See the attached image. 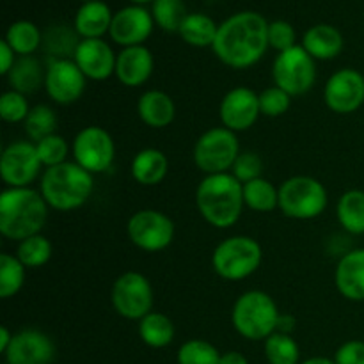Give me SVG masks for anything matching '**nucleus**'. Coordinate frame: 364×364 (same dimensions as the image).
Returning a JSON list of instances; mask_svg holds the SVG:
<instances>
[{
  "label": "nucleus",
  "mask_w": 364,
  "mask_h": 364,
  "mask_svg": "<svg viewBox=\"0 0 364 364\" xmlns=\"http://www.w3.org/2000/svg\"><path fill=\"white\" fill-rule=\"evenodd\" d=\"M137 114L142 123L149 128H166L176 117L174 100L160 89H149L142 92L137 102Z\"/></svg>",
  "instance_id": "22"
},
{
  "label": "nucleus",
  "mask_w": 364,
  "mask_h": 364,
  "mask_svg": "<svg viewBox=\"0 0 364 364\" xmlns=\"http://www.w3.org/2000/svg\"><path fill=\"white\" fill-rule=\"evenodd\" d=\"M212 50L226 66L247 70L269 50V21L256 11L231 14L219 25Z\"/></svg>",
  "instance_id": "1"
},
{
  "label": "nucleus",
  "mask_w": 364,
  "mask_h": 364,
  "mask_svg": "<svg viewBox=\"0 0 364 364\" xmlns=\"http://www.w3.org/2000/svg\"><path fill=\"white\" fill-rule=\"evenodd\" d=\"M263 173V160L259 159L258 153L255 151H242L238 155L237 162L233 164V169L231 174L240 181L242 185L247 183V181L256 180V178H262Z\"/></svg>",
  "instance_id": "43"
},
{
  "label": "nucleus",
  "mask_w": 364,
  "mask_h": 364,
  "mask_svg": "<svg viewBox=\"0 0 364 364\" xmlns=\"http://www.w3.org/2000/svg\"><path fill=\"white\" fill-rule=\"evenodd\" d=\"M36 149H38L39 160H41L43 167L60 166V164L68 162V155H70V144L66 139L59 134H53L45 137L43 141L34 142Z\"/></svg>",
  "instance_id": "39"
},
{
  "label": "nucleus",
  "mask_w": 364,
  "mask_h": 364,
  "mask_svg": "<svg viewBox=\"0 0 364 364\" xmlns=\"http://www.w3.org/2000/svg\"><path fill=\"white\" fill-rule=\"evenodd\" d=\"M336 364H364V341L350 340L341 345L334 355Z\"/></svg>",
  "instance_id": "44"
},
{
  "label": "nucleus",
  "mask_w": 364,
  "mask_h": 364,
  "mask_svg": "<svg viewBox=\"0 0 364 364\" xmlns=\"http://www.w3.org/2000/svg\"><path fill=\"white\" fill-rule=\"evenodd\" d=\"M343 34L340 28L329 23H318L309 27L302 36V46L315 60H331L343 50Z\"/></svg>",
  "instance_id": "24"
},
{
  "label": "nucleus",
  "mask_w": 364,
  "mask_h": 364,
  "mask_svg": "<svg viewBox=\"0 0 364 364\" xmlns=\"http://www.w3.org/2000/svg\"><path fill=\"white\" fill-rule=\"evenodd\" d=\"M153 27H155V20L151 16V11L134 4L114 13L109 36L116 45L123 48L141 46L151 36Z\"/></svg>",
  "instance_id": "17"
},
{
  "label": "nucleus",
  "mask_w": 364,
  "mask_h": 364,
  "mask_svg": "<svg viewBox=\"0 0 364 364\" xmlns=\"http://www.w3.org/2000/svg\"><path fill=\"white\" fill-rule=\"evenodd\" d=\"M110 302L119 316L128 320H142L153 311L155 294L146 276L141 272H124L114 281Z\"/></svg>",
  "instance_id": "10"
},
{
  "label": "nucleus",
  "mask_w": 364,
  "mask_h": 364,
  "mask_svg": "<svg viewBox=\"0 0 364 364\" xmlns=\"http://www.w3.org/2000/svg\"><path fill=\"white\" fill-rule=\"evenodd\" d=\"M82 41L75 28L66 25H53L43 34V48L50 59H73L75 50Z\"/></svg>",
  "instance_id": "31"
},
{
  "label": "nucleus",
  "mask_w": 364,
  "mask_h": 364,
  "mask_svg": "<svg viewBox=\"0 0 364 364\" xmlns=\"http://www.w3.org/2000/svg\"><path fill=\"white\" fill-rule=\"evenodd\" d=\"M263 251L258 240L247 235H235L220 242L212 255L213 272L226 281H242L262 265Z\"/></svg>",
  "instance_id": "6"
},
{
  "label": "nucleus",
  "mask_w": 364,
  "mask_h": 364,
  "mask_svg": "<svg viewBox=\"0 0 364 364\" xmlns=\"http://www.w3.org/2000/svg\"><path fill=\"white\" fill-rule=\"evenodd\" d=\"M219 364H249V363L240 352H228V354L220 355Z\"/></svg>",
  "instance_id": "47"
},
{
  "label": "nucleus",
  "mask_w": 364,
  "mask_h": 364,
  "mask_svg": "<svg viewBox=\"0 0 364 364\" xmlns=\"http://www.w3.org/2000/svg\"><path fill=\"white\" fill-rule=\"evenodd\" d=\"M139 336L148 347L164 348L174 340V323L167 315L151 311L139 320Z\"/></svg>",
  "instance_id": "29"
},
{
  "label": "nucleus",
  "mask_w": 364,
  "mask_h": 364,
  "mask_svg": "<svg viewBox=\"0 0 364 364\" xmlns=\"http://www.w3.org/2000/svg\"><path fill=\"white\" fill-rule=\"evenodd\" d=\"M302 364H336V363L331 361V359L327 358H313V359H308V361H304Z\"/></svg>",
  "instance_id": "49"
},
{
  "label": "nucleus",
  "mask_w": 364,
  "mask_h": 364,
  "mask_svg": "<svg viewBox=\"0 0 364 364\" xmlns=\"http://www.w3.org/2000/svg\"><path fill=\"white\" fill-rule=\"evenodd\" d=\"M16 59V52L7 45L6 39H2V41H0V73H2L4 77H7V73H9L11 68L14 66Z\"/></svg>",
  "instance_id": "45"
},
{
  "label": "nucleus",
  "mask_w": 364,
  "mask_h": 364,
  "mask_svg": "<svg viewBox=\"0 0 364 364\" xmlns=\"http://www.w3.org/2000/svg\"><path fill=\"white\" fill-rule=\"evenodd\" d=\"M269 46L277 53L297 46V32L287 20H274L269 23Z\"/></svg>",
  "instance_id": "42"
},
{
  "label": "nucleus",
  "mask_w": 364,
  "mask_h": 364,
  "mask_svg": "<svg viewBox=\"0 0 364 364\" xmlns=\"http://www.w3.org/2000/svg\"><path fill=\"white\" fill-rule=\"evenodd\" d=\"M290 105L291 96L281 87H277V85L267 87L265 91L259 92V110H262V116L279 117L288 112Z\"/></svg>",
  "instance_id": "41"
},
{
  "label": "nucleus",
  "mask_w": 364,
  "mask_h": 364,
  "mask_svg": "<svg viewBox=\"0 0 364 364\" xmlns=\"http://www.w3.org/2000/svg\"><path fill=\"white\" fill-rule=\"evenodd\" d=\"M13 336H14V334L11 333V331L7 329L6 326H4L2 329H0V352H2V354H6L7 348L11 347V341H13Z\"/></svg>",
  "instance_id": "48"
},
{
  "label": "nucleus",
  "mask_w": 364,
  "mask_h": 364,
  "mask_svg": "<svg viewBox=\"0 0 364 364\" xmlns=\"http://www.w3.org/2000/svg\"><path fill=\"white\" fill-rule=\"evenodd\" d=\"M95 191L92 174L77 162H64L60 166L43 171L39 192L46 205L57 212H73L84 206Z\"/></svg>",
  "instance_id": "4"
},
{
  "label": "nucleus",
  "mask_w": 364,
  "mask_h": 364,
  "mask_svg": "<svg viewBox=\"0 0 364 364\" xmlns=\"http://www.w3.org/2000/svg\"><path fill=\"white\" fill-rule=\"evenodd\" d=\"M219 116L223 127L235 134L249 130L262 116L259 95L249 87H233L224 95L219 107Z\"/></svg>",
  "instance_id": "16"
},
{
  "label": "nucleus",
  "mask_w": 364,
  "mask_h": 364,
  "mask_svg": "<svg viewBox=\"0 0 364 364\" xmlns=\"http://www.w3.org/2000/svg\"><path fill=\"white\" fill-rule=\"evenodd\" d=\"M272 78L274 84L287 91L291 98L306 95L316 82L315 59L302 45L277 53L272 64Z\"/></svg>",
  "instance_id": "9"
},
{
  "label": "nucleus",
  "mask_w": 364,
  "mask_h": 364,
  "mask_svg": "<svg viewBox=\"0 0 364 364\" xmlns=\"http://www.w3.org/2000/svg\"><path fill=\"white\" fill-rule=\"evenodd\" d=\"M57 124H59V119L52 107L36 105L32 107L25 119L23 130L32 142H39L48 135L57 134Z\"/></svg>",
  "instance_id": "35"
},
{
  "label": "nucleus",
  "mask_w": 364,
  "mask_h": 364,
  "mask_svg": "<svg viewBox=\"0 0 364 364\" xmlns=\"http://www.w3.org/2000/svg\"><path fill=\"white\" fill-rule=\"evenodd\" d=\"M87 77L73 59H50L45 75V91L52 102L71 105L85 92Z\"/></svg>",
  "instance_id": "14"
},
{
  "label": "nucleus",
  "mask_w": 364,
  "mask_h": 364,
  "mask_svg": "<svg viewBox=\"0 0 364 364\" xmlns=\"http://www.w3.org/2000/svg\"><path fill=\"white\" fill-rule=\"evenodd\" d=\"M279 309L267 291L249 290L235 301L231 309V323L245 340H267L276 333Z\"/></svg>",
  "instance_id": "5"
},
{
  "label": "nucleus",
  "mask_w": 364,
  "mask_h": 364,
  "mask_svg": "<svg viewBox=\"0 0 364 364\" xmlns=\"http://www.w3.org/2000/svg\"><path fill=\"white\" fill-rule=\"evenodd\" d=\"M31 109L32 107L28 105L27 96L13 91V89L4 92L2 98H0V117L6 123H25Z\"/></svg>",
  "instance_id": "40"
},
{
  "label": "nucleus",
  "mask_w": 364,
  "mask_h": 364,
  "mask_svg": "<svg viewBox=\"0 0 364 364\" xmlns=\"http://www.w3.org/2000/svg\"><path fill=\"white\" fill-rule=\"evenodd\" d=\"M73 60L87 80L103 82L116 75L117 55L103 39H82L75 50Z\"/></svg>",
  "instance_id": "19"
},
{
  "label": "nucleus",
  "mask_w": 364,
  "mask_h": 364,
  "mask_svg": "<svg viewBox=\"0 0 364 364\" xmlns=\"http://www.w3.org/2000/svg\"><path fill=\"white\" fill-rule=\"evenodd\" d=\"M240 142L235 132L226 127L206 130L194 144V164L206 176L230 173L240 155Z\"/></svg>",
  "instance_id": "8"
},
{
  "label": "nucleus",
  "mask_w": 364,
  "mask_h": 364,
  "mask_svg": "<svg viewBox=\"0 0 364 364\" xmlns=\"http://www.w3.org/2000/svg\"><path fill=\"white\" fill-rule=\"evenodd\" d=\"M217 31H219V25L208 14L188 13L178 34L187 45L196 46V48H206V46H213Z\"/></svg>",
  "instance_id": "27"
},
{
  "label": "nucleus",
  "mask_w": 364,
  "mask_h": 364,
  "mask_svg": "<svg viewBox=\"0 0 364 364\" xmlns=\"http://www.w3.org/2000/svg\"><path fill=\"white\" fill-rule=\"evenodd\" d=\"M27 267L16 258V255H0V297L11 299L20 294L25 284Z\"/></svg>",
  "instance_id": "33"
},
{
  "label": "nucleus",
  "mask_w": 364,
  "mask_h": 364,
  "mask_svg": "<svg viewBox=\"0 0 364 364\" xmlns=\"http://www.w3.org/2000/svg\"><path fill=\"white\" fill-rule=\"evenodd\" d=\"M41 160L32 141H14L4 148L0 156V176L6 187H31L41 174Z\"/></svg>",
  "instance_id": "13"
},
{
  "label": "nucleus",
  "mask_w": 364,
  "mask_h": 364,
  "mask_svg": "<svg viewBox=\"0 0 364 364\" xmlns=\"http://www.w3.org/2000/svg\"><path fill=\"white\" fill-rule=\"evenodd\" d=\"M265 355L270 364H299L301 350L291 334L274 333L265 340Z\"/></svg>",
  "instance_id": "37"
},
{
  "label": "nucleus",
  "mask_w": 364,
  "mask_h": 364,
  "mask_svg": "<svg viewBox=\"0 0 364 364\" xmlns=\"http://www.w3.org/2000/svg\"><path fill=\"white\" fill-rule=\"evenodd\" d=\"M132 178L142 187H155L169 173V159L156 148H144L135 153L130 166Z\"/></svg>",
  "instance_id": "25"
},
{
  "label": "nucleus",
  "mask_w": 364,
  "mask_h": 364,
  "mask_svg": "<svg viewBox=\"0 0 364 364\" xmlns=\"http://www.w3.org/2000/svg\"><path fill=\"white\" fill-rule=\"evenodd\" d=\"M295 326H297V320H295V316L290 315V313H284V315H279V318H277L276 333L291 334L294 333Z\"/></svg>",
  "instance_id": "46"
},
{
  "label": "nucleus",
  "mask_w": 364,
  "mask_h": 364,
  "mask_svg": "<svg viewBox=\"0 0 364 364\" xmlns=\"http://www.w3.org/2000/svg\"><path fill=\"white\" fill-rule=\"evenodd\" d=\"M114 13L102 0L85 2L75 14L73 28L82 39H102L109 34Z\"/></svg>",
  "instance_id": "23"
},
{
  "label": "nucleus",
  "mask_w": 364,
  "mask_h": 364,
  "mask_svg": "<svg viewBox=\"0 0 364 364\" xmlns=\"http://www.w3.org/2000/svg\"><path fill=\"white\" fill-rule=\"evenodd\" d=\"M151 16L162 31L180 32L188 11L183 0H153Z\"/></svg>",
  "instance_id": "36"
},
{
  "label": "nucleus",
  "mask_w": 364,
  "mask_h": 364,
  "mask_svg": "<svg viewBox=\"0 0 364 364\" xmlns=\"http://www.w3.org/2000/svg\"><path fill=\"white\" fill-rule=\"evenodd\" d=\"M52 242L45 237V235H34L25 240L18 242L16 247V258L23 263L27 269H39V267L46 265L52 258Z\"/></svg>",
  "instance_id": "34"
},
{
  "label": "nucleus",
  "mask_w": 364,
  "mask_h": 364,
  "mask_svg": "<svg viewBox=\"0 0 364 364\" xmlns=\"http://www.w3.org/2000/svg\"><path fill=\"white\" fill-rule=\"evenodd\" d=\"M48 208L36 188L6 187L0 194V233L16 242L39 235L48 219Z\"/></svg>",
  "instance_id": "2"
},
{
  "label": "nucleus",
  "mask_w": 364,
  "mask_h": 364,
  "mask_svg": "<svg viewBox=\"0 0 364 364\" xmlns=\"http://www.w3.org/2000/svg\"><path fill=\"white\" fill-rule=\"evenodd\" d=\"M130 2L135 4V6H142V4H148V2L153 4V0H130Z\"/></svg>",
  "instance_id": "50"
},
{
  "label": "nucleus",
  "mask_w": 364,
  "mask_h": 364,
  "mask_svg": "<svg viewBox=\"0 0 364 364\" xmlns=\"http://www.w3.org/2000/svg\"><path fill=\"white\" fill-rule=\"evenodd\" d=\"M71 153L78 166L84 167L87 173L98 174L112 167L116 159V144L105 128L91 124L75 135Z\"/></svg>",
  "instance_id": "11"
},
{
  "label": "nucleus",
  "mask_w": 364,
  "mask_h": 364,
  "mask_svg": "<svg viewBox=\"0 0 364 364\" xmlns=\"http://www.w3.org/2000/svg\"><path fill=\"white\" fill-rule=\"evenodd\" d=\"M128 238L146 252H160L174 240V223L160 210H139L128 219Z\"/></svg>",
  "instance_id": "12"
},
{
  "label": "nucleus",
  "mask_w": 364,
  "mask_h": 364,
  "mask_svg": "<svg viewBox=\"0 0 364 364\" xmlns=\"http://www.w3.org/2000/svg\"><path fill=\"white\" fill-rule=\"evenodd\" d=\"M4 39L16 52L18 57H27L43 45V32L32 21L18 20L9 25Z\"/></svg>",
  "instance_id": "30"
},
{
  "label": "nucleus",
  "mask_w": 364,
  "mask_h": 364,
  "mask_svg": "<svg viewBox=\"0 0 364 364\" xmlns=\"http://www.w3.org/2000/svg\"><path fill=\"white\" fill-rule=\"evenodd\" d=\"M196 206L210 226L228 230L244 212V185L231 173L205 176L196 191Z\"/></svg>",
  "instance_id": "3"
},
{
  "label": "nucleus",
  "mask_w": 364,
  "mask_h": 364,
  "mask_svg": "<svg viewBox=\"0 0 364 364\" xmlns=\"http://www.w3.org/2000/svg\"><path fill=\"white\" fill-rule=\"evenodd\" d=\"M155 59L151 50L141 46H128L117 53L116 78L124 87H141L151 78Z\"/></svg>",
  "instance_id": "20"
},
{
  "label": "nucleus",
  "mask_w": 364,
  "mask_h": 364,
  "mask_svg": "<svg viewBox=\"0 0 364 364\" xmlns=\"http://www.w3.org/2000/svg\"><path fill=\"white\" fill-rule=\"evenodd\" d=\"M7 364H50L55 358L52 338L38 329L16 333L6 354Z\"/></svg>",
  "instance_id": "18"
},
{
  "label": "nucleus",
  "mask_w": 364,
  "mask_h": 364,
  "mask_svg": "<svg viewBox=\"0 0 364 364\" xmlns=\"http://www.w3.org/2000/svg\"><path fill=\"white\" fill-rule=\"evenodd\" d=\"M334 284L348 301H364V249H354L341 256L334 270Z\"/></svg>",
  "instance_id": "21"
},
{
  "label": "nucleus",
  "mask_w": 364,
  "mask_h": 364,
  "mask_svg": "<svg viewBox=\"0 0 364 364\" xmlns=\"http://www.w3.org/2000/svg\"><path fill=\"white\" fill-rule=\"evenodd\" d=\"M244 203L247 208L255 212L267 213L279 208V188L274 187L265 178H256V180L244 183Z\"/></svg>",
  "instance_id": "32"
},
{
  "label": "nucleus",
  "mask_w": 364,
  "mask_h": 364,
  "mask_svg": "<svg viewBox=\"0 0 364 364\" xmlns=\"http://www.w3.org/2000/svg\"><path fill=\"white\" fill-rule=\"evenodd\" d=\"M323 102L341 116L359 110L364 103V75L354 68L333 73L323 87Z\"/></svg>",
  "instance_id": "15"
},
{
  "label": "nucleus",
  "mask_w": 364,
  "mask_h": 364,
  "mask_svg": "<svg viewBox=\"0 0 364 364\" xmlns=\"http://www.w3.org/2000/svg\"><path fill=\"white\" fill-rule=\"evenodd\" d=\"M220 354L205 340H188L178 350V364H219Z\"/></svg>",
  "instance_id": "38"
},
{
  "label": "nucleus",
  "mask_w": 364,
  "mask_h": 364,
  "mask_svg": "<svg viewBox=\"0 0 364 364\" xmlns=\"http://www.w3.org/2000/svg\"><path fill=\"white\" fill-rule=\"evenodd\" d=\"M45 75L46 70H43L41 63L34 55L18 57L14 66L7 73V82L13 91L27 96L45 87Z\"/></svg>",
  "instance_id": "26"
},
{
  "label": "nucleus",
  "mask_w": 364,
  "mask_h": 364,
  "mask_svg": "<svg viewBox=\"0 0 364 364\" xmlns=\"http://www.w3.org/2000/svg\"><path fill=\"white\" fill-rule=\"evenodd\" d=\"M327 203L326 185L313 176H291L279 187V210L290 219H316L326 212Z\"/></svg>",
  "instance_id": "7"
},
{
  "label": "nucleus",
  "mask_w": 364,
  "mask_h": 364,
  "mask_svg": "<svg viewBox=\"0 0 364 364\" xmlns=\"http://www.w3.org/2000/svg\"><path fill=\"white\" fill-rule=\"evenodd\" d=\"M340 226L350 235H364V191H347L336 206Z\"/></svg>",
  "instance_id": "28"
},
{
  "label": "nucleus",
  "mask_w": 364,
  "mask_h": 364,
  "mask_svg": "<svg viewBox=\"0 0 364 364\" xmlns=\"http://www.w3.org/2000/svg\"><path fill=\"white\" fill-rule=\"evenodd\" d=\"M82 4H85V2H92V0H80Z\"/></svg>",
  "instance_id": "51"
}]
</instances>
